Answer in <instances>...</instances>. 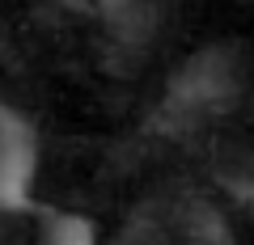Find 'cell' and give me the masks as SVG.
Instances as JSON below:
<instances>
[{"instance_id": "obj_1", "label": "cell", "mask_w": 254, "mask_h": 245, "mask_svg": "<svg viewBox=\"0 0 254 245\" xmlns=\"http://www.w3.org/2000/svg\"><path fill=\"white\" fill-rule=\"evenodd\" d=\"M242 93H246V55L233 43H208L199 51H190L170 72L157 114L174 131L199 127L208 118L229 114V106Z\"/></svg>"}, {"instance_id": "obj_2", "label": "cell", "mask_w": 254, "mask_h": 245, "mask_svg": "<svg viewBox=\"0 0 254 245\" xmlns=\"http://www.w3.org/2000/svg\"><path fill=\"white\" fill-rule=\"evenodd\" d=\"M43 169V136L34 118L0 101V211H26Z\"/></svg>"}, {"instance_id": "obj_3", "label": "cell", "mask_w": 254, "mask_h": 245, "mask_svg": "<svg viewBox=\"0 0 254 245\" xmlns=\"http://www.w3.org/2000/svg\"><path fill=\"white\" fill-rule=\"evenodd\" d=\"M43 245H98V228L76 211H55L43 224Z\"/></svg>"}, {"instance_id": "obj_4", "label": "cell", "mask_w": 254, "mask_h": 245, "mask_svg": "<svg viewBox=\"0 0 254 245\" xmlns=\"http://www.w3.org/2000/svg\"><path fill=\"white\" fill-rule=\"evenodd\" d=\"M85 4H93V9H102L115 26H123V21H136L140 13L148 9V0H85Z\"/></svg>"}, {"instance_id": "obj_5", "label": "cell", "mask_w": 254, "mask_h": 245, "mask_svg": "<svg viewBox=\"0 0 254 245\" xmlns=\"http://www.w3.org/2000/svg\"><path fill=\"white\" fill-rule=\"evenodd\" d=\"M246 203H250V211H254V173H250V182H246Z\"/></svg>"}]
</instances>
